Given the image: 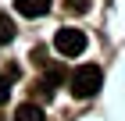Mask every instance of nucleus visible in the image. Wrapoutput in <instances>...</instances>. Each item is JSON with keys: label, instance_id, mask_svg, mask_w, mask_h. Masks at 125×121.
<instances>
[{"label": "nucleus", "instance_id": "obj_1", "mask_svg": "<svg viewBox=\"0 0 125 121\" xmlns=\"http://www.w3.org/2000/svg\"><path fill=\"white\" fill-rule=\"evenodd\" d=\"M100 85H104V71L96 64H82V68H75V71L68 75V89H72V96H79V100L96 96Z\"/></svg>", "mask_w": 125, "mask_h": 121}, {"label": "nucleus", "instance_id": "obj_2", "mask_svg": "<svg viewBox=\"0 0 125 121\" xmlns=\"http://www.w3.org/2000/svg\"><path fill=\"white\" fill-rule=\"evenodd\" d=\"M54 50L61 57H79L86 50V36L79 32V28H57V36H54Z\"/></svg>", "mask_w": 125, "mask_h": 121}, {"label": "nucleus", "instance_id": "obj_3", "mask_svg": "<svg viewBox=\"0 0 125 121\" xmlns=\"http://www.w3.org/2000/svg\"><path fill=\"white\" fill-rule=\"evenodd\" d=\"M14 7H18V14H25V18H43V14L54 7V0H14Z\"/></svg>", "mask_w": 125, "mask_h": 121}, {"label": "nucleus", "instance_id": "obj_4", "mask_svg": "<svg viewBox=\"0 0 125 121\" xmlns=\"http://www.w3.org/2000/svg\"><path fill=\"white\" fill-rule=\"evenodd\" d=\"M14 121H47V114H43V107L36 100H29V103H21L14 111Z\"/></svg>", "mask_w": 125, "mask_h": 121}, {"label": "nucleus", "instance_id": "obj_5", "mask_svg": "<svg viewBox=\"0 0 125 121\" xmlns=\"http://www.w3.org/2000/svg\"><path fill=\"white\" fill-rule=\"evenodd\" d=\"M18 36V28H14V21H11L7 11H0V47H7L11 39Z\"/></svg>", "mask_w": 125, "mask_h": 121}, {"label": "nucleus", "instance_id": "obj_6", "mask_svg": "<svg viewBox=\"0 0 125 121\" xmlns=\"http://www.w3.org/2000/svg\"><path fill=\"white\" fill-rule=\"evenodd\" d=\"M18 78V68H7V71H0V103H7L11 96V82Z\"/></svg>", "mask_w": 125, "mask_h": 121}, {"label": "nucleus", "instance_id": "obj_7", "mask_svg": "<svg viewBox=\"0 0 125 121\" xmlns=\"http://www.w3.org/2000/svg\"><path fill=\"white\" fill-rule=\"evenodd\" d=\"M50 100V96H54V85L47 82V78H36V85H32V100Z\"/></svg>", "mask_w": 125, "mask_h": 121}, {"label": "nucleus", "instance_id": "obj_8", "mask_svg": "<svg viewBox=\"0 0 125 121\" xmlns=\"http://www.w3.org/2000/svg\"><path fill=\"white\" fill-rule=\"evenodd\" d=\"M93 7V0H64V11L68 14H86Z\"/></svg>", "mask_w": 125, "mask_h": 121}, {"label": "nucleus", "instance_id": "obj_9", "mask_svg": "<svg viewBox=\"0 0 125 121\" xmlns=\"http://www.w3.org/2000/svg\"><path fill=\"white\" fill-rule=\"evenodd\" d=\"M0 121H4V118H0Z\"/></svg>", "mask_w": 125, "mask_h": 121}]
</instances>
